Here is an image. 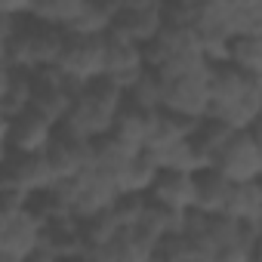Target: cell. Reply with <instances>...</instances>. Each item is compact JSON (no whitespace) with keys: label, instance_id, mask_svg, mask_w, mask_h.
I'll use <instances>...</instances> for the list:
<instances>
[{"label":"cell","instance_id":"ba28073f","mask_svg":"<svg viewBox=\"0 0 262 262\" xmlns=\"http://www.w3.org/2000/svg\"><path fill=\"white\" fill-rule=\"evenodd\" d=\"M207 71H191V74H182V77H170V80H161L164 83V105L167 111H179L185 117H207Z\"/></svg>","mask_w":262,"mask_h":262},{"label":"cell","instance_id":"4dcf8cb0","mask_svg":"<svg viewBox=\"0 0 262 262\" xmlns=\"http://www.w3.org/2000/svg\"><path fill=\"white\" fill-rule=\"evenodd\" d=\"M4 158H7V145H4V142H0V161H4Z\"/></svg>","mask_w":262,"mask_h":262},{"label":"cell","instance_id":"4316f807","mask_svg":"<svg viewBox=\"0 0 262 262\" xmlns=\"http://www.w3.org/2000/svg\"><path fill=\"white\" fill-rule=\"evenodd\" d=\"M22 262H59V259H56L53 253H47V250H40V247H37V250H31Z\"/></svg>","mask_w":262,"mask_h":262},{"label":"cell","instance_id":"3957f363","mask_svg":"<svg viewBox=\"0 0 262 262\" xmlns=\"http://www.w3.org/2000/svg\"><path fill=\"white\" fill-rule=\"evenodd\" d=\"M216 173H222L228 182H259L262 173V145L253 129H241L228 139V145L213 158L210 164Z\"/></svg>","mask_w":262,"mask_h":262},{"label":"cell","instance_id":"30bf717a","mask_svg":"<svg viewBox=\"0 0 262 262\" xmlns=\"http://www.w3.org/2000/svg\"><path fill=\"white\" fill-rule=\"evenodd\" d=\"M105 37V77L114 80L120 90H126L142 71H145V59H142V47L129 43L117 34H102Z\"/></svg>","mask_w":262,"mask_h":262},{"label":"cell","instance_id":"cb8c5ba5","mask_svg":"<svg viewBox=\"0 0 262 262\" xmlns=\"http://www.w3.org/2000/svg\"><path fill=\"white\" fill-rule=\"evenodd\" d=\"M145 207H148V198L142 191H117V198L111 201L108 213L114 216L117 228H129V225H136L142 219Z\"/></svg>","mask_w":262,"mask_h":262},{"label":"cell","instance_id":"603a6c76","mask_svg":"<svg viewBox=\"0 0 262 262\" xmlns=\"http://www.w3.org/2000/svg\"><path fill=\"white\" fill-rule=\"evenodd\" d=\"M31 102V71H22V68H10V86H7V96L0 102V114L7 120L22 114Z\"/></svg>","mask_w":262,"mask_h":262},{"label":"cell","instance_id":"ffe728a7","mask_svg":"<svg viewBox=\"0 0 262 262\" xmlns=\"http://www.w3.org/2000/svg\"><path fill=\"white\" fill-rule=\"evenodd\" d=\"M231 136H234V129H231L228 123H222V120H216V117H201L198 126H194V133H191V142H194V148L207 158V167H210L213 158L228 145Z\"/></svg>","mask_w":262,"mask_h":262},{"label":"cell","instance_id":"1f68e13d","mask_svg":"<svg viewBox=\"0 0 262 262\" xmlns=\"http://www.w3.org/2000/svg\"><path fill=\"white\" fill-rule=\"evenodd\" d=\"M65 262H90V259H83V256H77V259H65Z\"/></svg>","mask_w":262,"mask_h":262},{"label":"cell","instance_id":"7c38bea8","mask_svg":"<svg viewBox=\"0 0 262 262\" xmlns=\"http://www.w3.org/2000/svg\"><path fill=\"white\" fill-rule=\"evenodd\" d=\"M40 250L53 253L59 262L65 259H77L83 256V237H80V225L74 216H62L56 222H47L40 228Z\"/></svg>","mask_w":262,"mask_h":262},{"label":"cell","instance_id":"6da1fadb","mask_svg":"<svg viewBox=\"0 0 262 262\" xmlns=\"http://www.w3.org/2000/svg\"><path fill=\"white\" fill-rule=\"evenodd\" d=\"M120 108H123V90L102 74V77L86 80L74 93L59 126H65L68 133H74L86 142H93V139L111 133V123H114Z\"/></svg>","mask_w":262,"mask_h":262},{"label":"cell","instance_id":"f1b7e54d","mask_svg":"<svg viewBox=\"0 0 262 262\" xmlns=\"http://www.w3.org/2000/svg\"><path fill=\"white\" fill-rule=\"evenodd\" d=\"M7 86H10V68L0 62V102H4V96H7Z\"/></svg>","mask_w":262,"mask_h":262},{"label":"cell","instance_id":"44dd1931","mask_svg":"<svg viewBox=\"0 0 262 262\" xmlns=\"http://www.w3.org/2000/svg\"><path fill=\"white\" fill-rule=\"evenodd\" d=\"M80 7H83V0H40V4H28V16L40 25L68 31L74 19L80 16Z\"/></svg>","mask_w":262,"mask_h":262},{"label":"cell","instance_id":"e0dca14e","mask_svg":"<svg viewBox=\"0 0 262 262\" xmlns=\"http://www.w3.org/2000/svg\"><path fill=\"white\" fill-rule=\"evenodd\" d=\"M225 62L241 74L262 77V34H234L225 47Z\"/></svg>","mask_w":262,"mask_h":262},{"label":"cell","instance_id":"2e32d148","mask_svg":"<svg viewBox=\"0 0 262 262\" xmlns=\"http://www.w3.org/2000/svg\"><path fill=\"white\" fill-rule=\"evenodd\" d=\"M191 182H194V210L222 213V207L228 201V191H231V182L222 173H216L213 167H204V170L191 173Z\"/></svg>","mask_w":262,"mask_h":262},{"label":"cell","instance_id":"9a60e30c","mask_svg":"<svg viewBox=\"0 0 262 262\" xmlns=\"http://www.w3.org/2000/svg\"><path fill=\"white\" fill-rule=\"evenodd\" d=\"M222 216H228L234 222H244V225H259V219H262V188H259V182H231Z\"/></svg>","mask_w":262,"mask_h":262},{"label":"cell","instance_id":"7402d4cb","mask_svg":"<svg viewBox=\"0 0 262 262\" xmlns=\"http://www.w3.org/2000/svg\"><path fill=\"white\" fill-rule=\"evenodd\" d=\"M114 10H117V0H83L80 16L74 19L68 31L71 34H105L111 28Z\"/></svg>","mask_w":262,"mask_h":262},{"label":"cell","instance_id":"83f0119b","mask_svg":"<svg viewBox=\"0 0 262 262\" xmlns=\"http://www.w3.org/2000/svg\"><path fill=\"white\" fill-rule=\"evenodd\" d=\"M10 31H13V19H4V16H0V62H4V43H7Z\"/></svg>","mask_w":262,"mask_h":262},{"label":"cell","instance_id":"5bb4252c","mask_svg":"<svg viewBox=\"0 0 262 262\" xmlns=\"http://www.w3.org/2000/svg\"><path fill=\"white\" fill-rule=\"evenodd\" d=\"M148 133H151V114L123 102V108L117 111V117H114V123H111V136H114L123 148L139 151V148H145Z\"/></svg>","mask_w":262,"mask_h":262},{"label":"cell","instance_id":"484cf974","mask_svg":"<svg viewBox=\"0 0 262 262\" xmlns=\"http://www.w3.org/2000/svg\"><path fill=\"white\" fill-rule=\"evenodd\" d=\"M25 210V198L13 194V191H0V228H4L13 216H19Z\"/></svg>","mask_w":262,"mask_h":262},{"label":"cell","instance_id":"d6986e66","mask_svg":"<svg viewBox=\"0 0 262 262\" xmlns=\"http://www.w3.org/2000/svg\"><path fill=\"white\" fill-rule=\"evenodd\" d=\"M158 170H161V164H158V158L148 151V148H139L133 158H129V164L123 167V173H120V179H117V188L120 191H148V185H151V179L158 176Z\"/></svg>","mask_w":262,"mask_h":262},{"label":"cell","instance_id":"52a82bcc","mask_svg":"<svg viewBox=\"0 0 262 262\" xmlns=\"http://www.w3.org/2000/svg\"><path fill=\"white\" fill-rule=\"evenodd\" d=\"M53 182L43 151L40 155H19V151H7V158L0 161V191H13V194H34L40 188H47Z\"/></svg>","mask_w":262,"mask_h":262},{"label":"cell","instance_id":"5b68a950","mask_svg":"<svg viewBox=\"0 0 262 262\" xmlns=\"http://www.w3.org/2000/svg\"><path fill=\"white\" fill-rule=\"evenodd\" d=\"M164 25V4L158 0H117V10L111 19V28L105 34H117L136 47H145L158 28Z\"/></svg>","mask_w":262,"mask_h":262},{"label":"cell","instance_id":"9c48e42d","mask_svg":"<svg viewBox=\"0 0 262 262\" xmlns=\"http://www.w3.org/2000/svg\"><path fill=\"white\" fill-rule=\"evenodd\" d=\"M56 123H50L47 117H40L34 108H25L22 114L10 117L7 123V151H19V155H40L53 136Z\"/></svg>","mask_w":262,"mask_h":262},{"label":"cell","instance_id":"4fadbf2b","mask_svg":"<svg viewBox=\"0 0 262 262\" xmlns=\"http://www.w3.org/2000/svg\"><path fill=\"white\" fill-rule=\"evenodd\" d=\"M40 222L34 216H28L25 210L19 216H13L4 228H0V253H10L16 259H25L31 250H37L40 244Z\"/></svg>","mask_w":262,"mask_h":262},{"label":"cell","instance_id":"8992f818","mask_svg":"<svg viewBox=\"0 0 262 262\" xmlns=\"http://www.w3.org/2000/svg\"><path fill=\"white\" fill-rule=\"evenodd\" d=\"M43 161H47V170H50L53 182L77 179L90 170V142L68 133L65 126H56L47 148H43Z\"/></svg>","mask_w":262,"mask_h":262},{"label":"cell","instance_id":"7a4b0ae2","mask_svg":"<svg viewBox=\"0 0 262 262\" xmlns=\"http://www.w3.org/2000/svg\"><path fill=\"white\" fill-rule=\"evenodd\" d=\"M56 68L77 86L105 74V37L102 34H71L65 31Z\"/></svg>","mask_w":262,"mask_h":262},{"label":"cell","instance_id":"d4e9b609","mask_svg":"<svg viewBox=\"0 0 262 262\" xmlns=\"http://www.w3.org/2000/svg\"><path fill=\"white\" fill-rule=\"evenodd\" d=\"M234 34H262L259 0H231V37Z\"/></svg>","mask_w":262,"mask_h":262},{"label":"cell","instance_id":"ac0fdd59","mask_svg":"<svg viewBox=\"0 0 262 262\" xmlns=\"http://www.w3.org/2000/svg\"><path fill=\"white\" fill-rule=\"evenodd\" d=\"M123 102H126V105H133V108H139V111L155 114V111L164 105V83H161L158 71L145 68L133 83L123 90Z\"/></svg>","mask_w":262,"mask_h":262},{"label":"cell","instance_id":"f546056e","mask_svg":"<svg viewBox=\"0 0 262 262\" xmlns=\"http://www.w3.org/2000/svg\"><path fill=\"white\" fill-rule=\"evenodd\" d=\"M0 262H22V259H16V256H10V253H0Z\"/></svg>","mask_w":262,"mask_h":262},{"label":"cell","instance_id":"277c9868","mask_svg":"<svg viewBox=\"0 0 262 262\" xmlns=\"http://www.w3.org/2000/svg\"><path fill=\"white\" fill-rule=\"evenodd\" d=\"M77 90H80V86L71 83L56 65H50V68H34V71H31V102H28V108H34L40 117H47L50 123L59 126Z\"/></svg>","mask_w":262,"mask_h":262},{"label":"cell","instance_id":"8fae6325","mask_svg":"<svg viewBox=\"0 0 262 262\" xmlns=\"http://www.w3.org/2000/svg\"><path fill=\"white\" fill-rule=\"evenodd\" d=\"M145 198L158 207H167L173 213H185L194 207V182L191 173L182 170H158V176L151 179Z\"/></svg>","mask_w":262,"mask_h":262}]
</instances>
